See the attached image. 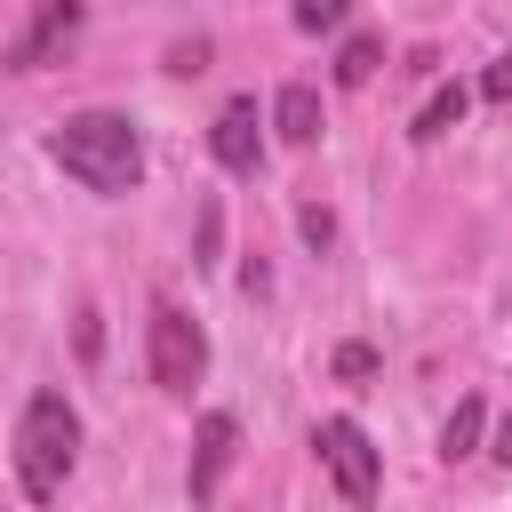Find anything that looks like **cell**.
Wrapping results in <instances>:
<instances>
[{
	"label": "cell",
	"mask_w": 512,
	"mask_h": 512,
	"mask_svg": "<svg viewBox=\"0 0 512 512\" xmlns=\"http://www.w3.org/2000/svg\"><path fill=\"white\" fill-rule=\"evenodd\" d=\"M48 160L72 184L104 192V200H120V192L144 184V136H136L128 112H72V120H56L48 128Z\"/></svg>",
	"instance_id": "obj_1"
},
{
	"label": "cell",
	"mask_w": 512,
	"mask_h": 512,
	"mask_svg": "<svg viewBox=\"0 0 512 512\" xmlns=\"http://www.w3.org/2000/svg\"><path fill=\"white\" fill-rule=\"evenodd\" d=\"M72 456H80V416H72V400H64V392H32L24 416H16V480H24V496H32V504L64 496Z\"/></svg>",
	"instance_id": "obj_2"
},
{
	"label": "cell",
	"mask_w": 512,
	"mask_h": 512,
	"mask_svg": "<svg viewBox=\"0 0 512 512\" xmlns=\"http://www.w3.org/2000/svg\"><path fill=\"white\" fill-rule=\"evenodd\" d=\"M312 456H320V472L336 480L344 504H376L384 464H376V448H368V432H360L352 416H320V424H312Z\"/></svg>",
	"instance_id": "obj_3"
},
{
	"label": "cell",
	"mask_w": 512,
	"mask_h": 512,
	"mask_svg": "<svg viewBox=\"0 0 512 512\" xmlns=\"http://www.w3.org/2000/svg\"><path fill=\"white\" fill-rule=\"evenodd\" d=\"M144 344H152V384H160V392H192V384H200V368H208V336H200L176 304H152Z\"/></svg>",
	"instance_id": "obj_4"
},
{
	"label": "cell",
	"mask_w": 512,
	"mask_h": 512,
	"mask_svg": "<svg viewBox=\"0 0 512 512\" xmlns=\"http://www.w3.org/2000/svg\"><path fill=\"white\" fill-rule=\"evenodd\" d=\"M232 456H240V416H224V408H208V416L192 424V464H184V488H192V504H208V496L224 488V472H232Z\"/></svg>",
	"instance_id": "obj_5"
},
{
	"label": "cell",
	"mask_w": 512,
	"mask_h": 512,
	"mask_svg": "<svg viewBox=\"0 0 512 512\" xmlns=\"http://www.w3.org/2000/svg\"><path fill=\"white\" fill-rule=\"evenodd\" d=\"M80 0H32V24L16 32V48H8V72H40V64H56L64 48H72V32H80Z\"/></svg>",
	"instance_id": "obj_6"
},
{
	"label": "cell",
	"mask_w": 512,
	"mask_h": 512,
	"mask_svg": "<svg viewBox=\"0 0 512 512\" xmlns=\"http://www.w3.org/2000/svg\"><path fill=\"white\" fill-rule=\"evenodd\" d=\"M264 120H256V96H232L224 112H216V128H208V152L232 168V176H256V160H264V136H256Z\"/></svg>",
	"instance_id": "obj_7"
},
{
	"label": "cell",
	"mask_w": 512,
	"mask_h": 512,
	"mask_svg": "<svg viewBox=\"0 0 512 512\" xmlns=\"http://www.w3.org/2000/svg\"><path fill=\"white\" fill-rule=\"evenodd\" d=\"M272 128H280V144H312V136H320V88L288 80L280 104H272Z\"/></svg>",
	"instance_id": "obj_8"
},
{
	"label": "cell",
	"mask_w": 512,
	"mask_h": 512,
	"mask_svg": "<svg viewBox=\"0 0 512 512\" xmlns=\"http://www.w3.org/2000/svg\"><path fill=\"white\" fill-rule=\"evenodd\" d=\"M480 424H488V408H480V392H464V400L448 408V424H440V456H448V464L472 456V448H480Z\"/></svg>",
	"instance_id": "obj_9"
},
{
	"label": "cell",
	"mask_w": 512,
	"mask_h": 512,
	"mask_svg": "<svg viewBox=\"0 0 512 512\" xmlns=\"http://www.w3.org/2000/svg\"><path fill=\"white\" fill-rule=\"evenodd\" d=\"M376 56H384V40H376V32H352V40L336 48V88H368Z\"/></svg>",
	"instance_id": "obj_10"
},
{
	"label": "cell",
	"mask_w": 512,
	"mask_h": 512,
	"mask_svg": "<svg viewBox=\"0 0 512 512\" xmlns=\"http://www.w3.org/2000/svg\"><path fill=\"white\" fill-rule=\"evenodd\" d=\"M456 120H464V88L448 80V88H440V96H432V104L416 112V128H408V136H416V144H432V136H448Z\"/></svg>",
	"instance_id": "obj_11"
},
{
	"label": "cell",
	"mask_w": 512,
	"mask_h": 512,
	"mask_svg": "<svg viewBox=\"0 0 512 512\" xmlns=\"http://www.w3.org/2000/svg\"><path fill=\"white\" fill-rule=\"evenodd\" d=\"M344 8H352V0H296V24H304V32H336Z\"/></svg>",
	"instance_id": "obj_12"
},
{
	"label": "cell",
	"mask_w": 512,
	"mask_h": 512,
	"mask_svg": "<svg viewBox=\"0 0 512 512\" xmlns=\"http://www.w3.org/2000/svg\"><path fill=\"white\" fill-rule=\"evenodd\" d=\"M480 104H512V56H496V64L480 72Z\"/></svg>",
	"instance_id": "obj_13"
},
{
	"label": "cell",
	"mask_w": 512,
	"mask_h": 512,
	"mask_svg": "<svg viewBox=\"0 0 512 512\" xmlns=\"http://www.w3.org/2000/svg\"><path fill=\"white\" fill-rule=\"evenodd\" d=\"M368 368H376L368 344H344V352H336V376H368Z\"/></svg>",
	"instance_id": "obj_14"
},
{
	"label": "cell",
	"mask_w": 512,
	"mask_h": 512,
	"mask_svg": "<svg viewBox=\"0 0 512 512\" xmlns=\"http://www.w3.org/2000/svg\"><path fill=\"white\" fill-rule=\"evenodd\" d=\"M488 456H496V464H512V416L496 424V448H488Z\"/></svg>",
	"instance_id": "obj_15"
}]
</instances>
